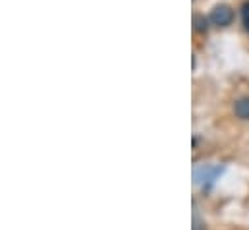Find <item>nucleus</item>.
<instances>
[{
  "label": "nucleus",
  "mask_w": 249,
  "mask_h": 230,
  "mask_svg": "<svg viewBox=\"0 0 249 230\" xmlns=\"http://www.w3.org/2000/svg\"><path fill=\"white\" fill-rule=\"evenodd\" d=\"M234 113L242 120H249V97H242L234 103Z\"/></svg>",
  "instance_id": "2"
},
{
  "label": "nucleus",
  "mask_w": 249,
  "mask_h": 230,
  "mask_svg": "<svg viewBox=\"0 0 249 230\" xmlns=\"http://www.w3.org/2000/svg\"><path fill=\"white\" fill-rule=\"evenodd\" d=\"M242 19H244V25L249 29V2H246L242 8Z\"/></svg>",
  "instance_id": "4"
},
{
  "label": "nucleus",
  "mask_w": 249,
  "mask_h": 230,
  "mask_svg": "<svg viewBox=\"0 0 249 230\" xmlns=\"http://www.w3.org/2000/svg\"><path fill=\"white\" fill-rule=\"evenodd\" d=\"M232 19H234V12H232L228 6H216V8L213 10V14H211V21H213L214 25H218V27L230 25Z\"/></svg>",
  "instance_id": "1"
},
{
  "label": "nucleus",
  "mask_w": 249,
  "mask_h": 230,
  "mask_svg": "<svg viewBox=\"0 0 249 230\" xmlns=\"http://www.w3.org/2000/svg\"><path fill=\"white\" fill-rule=\"evenodd\" d=\"M193 23H195V29H197V31H207V27H209V25H207V19H205L203 16H195V18H193Z\"/></svg>",
  "instance_id": "3"
}]
</instances>
